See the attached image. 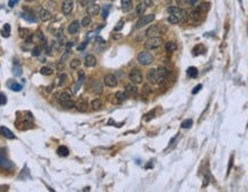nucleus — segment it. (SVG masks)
Instances as JSON below:
<instances>
[{
  "label": "nucleus",
  "instance_id": "f257e3e1",
  "mask_svg": "<svg viewBox=\"0 0 248 192\" xmlns=\"http://www.w3.org/2000/svg\"><path fill=\"white\" fill-rule=\"evenodd\" d=\"M167 12L169 13V14L176 15V16L180 20V22H187L188 18H190V15L187 14V12H186L185 9L179 8V7H169L167 9Z\"/></svg>",
  "mask_w": 248,
  "mask_h": 192
},
{
  "label": "nucleus",
  "instance_id": "f03ea898",
  "mask_svg": "<svg viewBox=\"0 0 248 192\" xmlns=\"http://www.w3.org/2000/svg\"><path fill=\"white\" fill-rule=\"evenodd\" d=\"M163 45V39L161 37H150L147 41H145L144 46L146 50H156Z\"/></svg>",
  "mask_w": 248,
  "mask_h": 192
},
{
  "label": "nucleus",
  "instance_id": "7ed1b4c3",
  "mask_svg": "<svg viewBox=\"0 0 248 192\" xmlns=\"http://www.w3.org/2000/svg\"><path fill=\"white\" fill-rule=\"evenodd\" d=\"M59 101H60L61 106L64 107V108H68V109H69V108L75 107V103L72 101L71 96H70V93H68V92L60 93V96H59Z\"/></svg>",
  "mask_w": 248,
  "mask_h": 192
},
{
  "label": "nucleus",
  "instance_id": "20e7f679",
  "mask_svg": "<svg viewBox=\"0 0 248 192\" xmlns=\"http://www.w3.org/2000/svg\"><path fill=\"white\" fill-rule=\"evenodd\" d=\"M0 168L6 169V170H11V169L13 168V163L12 161L7 158L6 150H5V148H1V150H0Z\"/></svg>",
  "mask_w": 248,
  "mask_h": 192
},
{
  "label": "nucleus",
  "instance_id": "39448f33",
  "mask_svg": "<svg viewBox=\"0 0 248 192\" xmlns=\"http://www.w3.org/2000/svg\"><path fill=\"white\" fill-rule=\"evenodd\" d=\"M138 62L143 66H148V64L154 62V57L150 52H141L138 54Z\"/></svg>",
  "mask_w": 248,
  "mask_h": 192
},
{
  "label": "nucleus",
  "instance_id": "423d86ee",
  "mask_svg": "<svg viewBox=\"0 0 248 192\" xmlns=\"http://www.w3.org/2000/svg\"><path fill=\"white\" fill-rule=\"evenodd\" d=\"M157 69V84H164L170 76V71L164 67H159Z\"/></svg>",
  "mask_w": 248,
  "mask_h": 192
},
{
  "label": "nucleus",
  "instance_id": "0eeeda50",
  "mask_svg": "<svg viewBox=\"0 0 248 192\" xmlns=\"http://www.w3.org/2000/svg\"><path fill=\"white\" fill-rule=\"evenodd\" d=\"M129 78H130V81L132 82L133 84H140L143 82V74H141V71L139 69L133 68L130 71V74H129Z\"/></svg>",
  "mask_w": 248,
  "mask_h": 192
},
{
  "label": "nucleus",
  "instance_id": "6e6552de",
  "mask_svg": "<svg viewBox=\"0 0 248 192\" xmlns=\"http://www.w3.org/2000/svg\"><path fill=\"white\" fill-rule=\"evenodd\" d=\"M161 34H164V30L161 29L160 25H150L148 29L146 30V36L150 37H160Z\"/></svg>",
  "mask_w": 248,
  "mask_h": 192
},
{
  "label": "nucleus",
  "instance_id": "1a4fd4ad",
  "mask_svg": "<svg viewBox=\"0 0 248 192\" xmlns=\"http://www.w3.org/2000/svg\"><path fill=\"white\" fill-rule=\"evenodd\" d=\"M154 18H155V15H154V14L145 15V16H143V18H140L138 22H137V24H136V28H137V29L143 28V27L147 25L148 23H150V22H153V21H154Z\"/></svg>",
  "mask_w": 248,
  "mask_h": 192
},
{
  "label": "nucleus",
  "instance_id": "9d476101",
  "mask_svg": "<svg viewBox=\"0 0 248 192\" xmlns=\"http://www.w3.org/2000/svg\"><path fill=\"white\" fill-rule=\"evenodd\" d=\"M18 35H20V37H21L22 39H24V41H27L28 44L32 43V41H34V35L30 32L29 29L20 28V29H18Z\"/></svg>",
  "mask_w": 248,
  "mask_h": 192
},
{
  "label": "nucleus",
  "instance_id": "9b49d317",
  "mask_svg": "<svg viewBox=\"0 0 248 192\" xmlns=\"http://www.w3.org/2000/svg\"><path fill=\"white\" fill-rule=\"evenodd\" d=\"M79 30H81V22L77 21V20H76V21H72V22L69 24V27H68V32H69L70 35L78 34Z\"/></svg>",
  "mask_w": 248,
  "mask_h": 192
},
{
  "label": "nucleus",
  "instance_id": "f8f14e48",
  "mask_svg": "<svg viewBox=\"0 0 248 192\" xmlns=\"http://www.w3.org/2000/svg\"><path fill=\"white\" fill-rule=\"evenodd\" d=\"M99 11H100V6H99L98 4H95V2H91V4H89L87 9H86L87 14H89L90 16H95V15H98Z\"/></svg>",
  "mask_w": 248,
  "mask_h": 192
},
{
  "label": "nucleus",
  "instance_id": "ddd939ff",
  "mask_svg": "<svg viewBox=\"0 0 248 192\" xmlns=\"http://www.w3.org/2000/svg\"><path fill=\"white\" fill-rule=\"evenodd\" d=\"M75 107L79 112H85L87 109V101L84 97H79L75 103Z\"/></svg>",
  "mask_w": 248,
  "mask_h": 192
},
{
  "label": "nucleus",
  "instance_id": "4468645a",
  "mask_svg": "<svg viewBox=\"0 0 248 192\" xmlns=\"http://www.w3.org/2000/svg\"><path fill=\"white\" fill-rule=\"evenodd\" d=\"M74 9V1L72 0H66L63 4H62V13L68 15L72 12Z\"/></svg>",
  "mask_w": 248,
  "mask_h": 192
},
{
  "label": "nucleus",
  "instance_id": "2eb2a0df",
  "mask_svg": "<svg viewBox=\"0 0 248 192\" xmlns=\"http://www.w3.org/2000/svg\"><path fill=\"white\" fill-rule=\"evenodd\" d=\"M104 82H105V84L109 87H114L117 85V78H116L114 75H111V74L105 76Z\"/></svg>",
  "mask_w": 248,
  "mask_h": 192
},
{
  "label": "nucleus",
  "instance_id": "dca6fc26",
  "mask_svg": "<svg viewBox=\"0 0 248 192\" xmlns=\"http://www.w3.org/2000/svg\"><path fill=\"white\" fill-rule=\"evenodd\" d=\"M147 81L150 84H156L157 83V69L156 68H153L148 71L147 74Z\"/></svg>",
  "mask_w": 248,
  "mask_h": 192
},
{
  "label": "nucleus",
  "instance_id": "f3484780",
  "mask_svg": "<svg viewBox=\"0 0 248 192\" xmlns=\"http://www.w3.org/2000/svg\"><path fill=\"white\" fill-rule=\"evenodd\" d=\"M39 18H40L43 22H46V21H50L51 18H52V14H51V12L48 11V9H46V8H41L40 11H39Z\"/></svg>",
  "mask_w": 248,
  "mask_h": 192
},
{
  "label": "nucleus",
  "instance_id": "a211bd4d",
  "mask_svg": "<svg viewBox=\"0 0 248 192\" xmlns=\"http://www.w3.org/2000/svg\"><path fill=\"white\" fill-rule=\"evenodd\" d=\"M92 91L95 94H101L104 91V87H102V83L100 81H94L92 83Z\"/></svg>",
  "mask_w": 248,
  "mask_h": 192
},
{
  "label": "nucleus",
  "instance_id": "6ab92c4d",
  "mask_svg": "<svg viewBox=\"0 0 248 192\" xmlns=\"http://www.w3.org/2000/svg\"><path fill=\"white\" fill-rule=\"evenodd\" d=\"M84 63H85L86 67H94V66L97 64V59H95V57L92 55V54H89V55L85 57Z\"/></svg>",
  "mask_w": 248,
  "mask_h": 192
},
{
  "label": "nucleus",
  "instance_id": "aec40b11",
  "mask_svg": "<svg viewBox=\"0 0 248 192\" xmlns=\"http://www.w3.org/2000/svg\"><path fill=\"white\" fill-rule=\"evenodd\" d=\"M0 134L2 135L4 137L8 138V139H14L15 138V135L13 134L8 128H6V127H0Z\"/></svg>",
  "mask_w": 248,
  "mask_h": 192
},
{
  "label": "nucleus",
  "instance_id": "412c9836",
  "mask_svg": "<svg viewBox=\"0 0 248 192\" xmlns=\"http://www.w3.org/2000/svg\"><path fill=\"white\" fill-rule=\"evenodd\" d=\"M132 7V0H122L121 1V8L123 12H130Z\"/></svg>",
  "mask_w": 248,
  "mask_h": 192
},
{
  "label": "nucleus",
  "instance_id": "4be33fe9",
  "mask_svg": "<svg viewBox=\"0 0 248 192\" xmlns=\"http://www.w3.org/2000/svg\"><path fill=\"white\" fill-rule=\"evenodd\" d=\"M7 85H8V87H9L12 91H15V92H18V91L22 90V85L16 83L15 81H8L7 82Z\"/></svg>",
  "mask_w": 248,
  "mask_h": 192
},
{
  "label": "nucleus",
  "instance_id": "5701e85b",
  "mask_svg": "<svg viewBox=\"0 0 248 192\" xmlns=\"http://www.w3.org/2000/svg\"><path fill=\"white\" fill-rule=\"evenodd\" d=\"M190 15V18L193 20V21H200L202 18V12H200L199 9H193V11H191V13L188 14Z\"/></svg>",
  "mask_w": 248,
  "mask_h": 192
},
{
  "label": "nucleus",
  "instance_id": "b1692460",
  "mask_svg": "<svg viewBox=\"0 0 248 192\" xmlns=\"http://www.w3.org/2000/svg\"><path fill=\"white\" fill-rule=\"evenodd\" d=\"M84 78H85V74H84V71H81L79 75H78V81H77V83H76L75 86H74V92H77V91H78L79 86H81L82 84H83V82H84Z\"/></svg>",
  "mask_w": 248,
  "mask_h": 192
},
{
  "label": "nucleus",
  "instance_id": "393cba45",
  "mask_svg": "<svg viewBox=\"0 0 248 192\" xmlns=\"http://www.w3.org/2000/svg\"><path fill=\"white\" fill-rule=\"evenodd\" d=\"M164 48H166L167 52H175V51L177 50V44L172 41H167L166 45H164Z\"/></svg>",
  "mask_w": 248,
  "mask_h": 192
},
{
  "label": "nucleus",
  "instance_id": "a878e982",
  "mask_svg": "<svg viewBox=\"0 0 248 192\" xmlns=\"http://www.w3.org/2000/svg\"><path fill=\"white\" fill-rule=\"evenodd\" d=\"M22 18L25 20V21H28V22H37V18H36V15L34 14V13H25V14H22Z\"/></svg>",
  "mask_w": 248,
  "mask_h": 192
},
{
  "label": "nucleus",
  "instance_id": "bb28decb",
  "mask_svg": "<svg viewBox=\"0 0 248 192\" xmlns=\"http://www.w3.org/2000/svg\"><path fill=\"white\" fill-rule=\"evenodd\" d=\"M13 74L14 76H21L22 75V67L20 66L18 61L14 62V66H13Z\"/></svg>",
  "mask_w": 248,
  "mask_h": 192
},
{
  "label": "nucleus",
  "instance_id": "cd10ccee",
  "mask_svg": "<svg viewBox=\"0 0 248 192\" xmlns=\"http://www.w3.org/2000/svg\"><path fill=\"white\" fill-rule=\"evenodd\" d=\"M101 106H102V104H101V100L100 99H93L92 101H91V108H92L93 111H99V109H101Z\"/></svg>",
  "mask_w": 248,
  "mask_h": 192
},
{
  "label": "nucleus",
  "instance_id": "c85d7f7f",
  "mask_svg": "<svg viewBox=\"0 0 248 192\" xmlns=\"http://www.w3.org/2000/svg\"><path fill=\"white\" fill-rule=\"evenodd\" d=\"M146 8H147V6L145 5V2H139L137 5V8H136V12L138 15H144L146 12Z\"/></svg>",
  "mask_w": 248,
  "mask_h": 192
},
{
  "label": "nucleus",
  "instance_id": "c756f323",
  "mask_svg": "<svg viewBox=\"0 0 248 192\" xmlns=\"http://www.w3.org/2000/svg\"><path fill=\"white\" fill-rule=\"evenodd\" d=\"M125 91L130 94H134V93L138 92V87H137V84H127L125 86Z\"/></svg>",
  "mask_w": 248,
  "mask_h": 192
},
{
  "label": "nucleus",
  "instance_id": "7c9ffc66",
  "mask_svg": "<svg viewBox=\"0 0 248 192\" xmlns=\"http://www.w3.org/2000/svg\"><path fill=\"white\" fill-rule=\"evenodd\" d=\"M1 36L4 38H8L11 36V25L9 24H5L4 28H2V31H1Z\"/></svg>",
  "mask_w": 248,
  "mask_h": 192
},
{
  "label": "nucleus",
  "instance_id": "2f4dec72",
  "mask_svg": "<svg viewBox=\"0 0 248 192\" xmlns=\"http://www.w3.org/2000/svg\"><path fill=\"white\" fill-rule=\"evenodd\" d=\"M186 74H187V76L191 77V78H195L196 76H198V69H196L195 67H190V68L187 69V71H186Z\"/></svg>",
  "mask_w": 248,
  "mask_h": 192
},
{
  "label": "nucleus",
  "instance_id": "473e14b6",
  "mask_svg": "<svg viewBox=\"0 0 248 192\" xmlns=\"http://www.w3.org/2000/svg\"><path fill=\"white\" fill-rule=\"evenodd\" d=\"M56 152H58V154L60 157H67L69 154V150L66 146H60Z\"/></svg>",
  "mask_w": 248,
  "mask_h": 192
},
{
  "label": "nucleus",
  "instance_id": "72a5a7b5",
  "mask_svg": "<svg viewBox=\"0 0 248 192\" xmlns=\"http://www.w3.org/2000/svg\"><path fill=\"white\" fill-rule=\"evenodd\" d=\"M209 8H210V4H209V2H203V4H201V5H199V6L196 7V9H199V11L202 13L208 12Z\"/></svg>",
  "mask_w": 248,
  "mask_h": 192
},
{
  "label": "nucleus",
  "instance_id": "f704fd0d",
  "mask_svg": "<svg viewBox=\"0 0 248 192\" xmlns=\"http://www.w3.org/2000/svg\"><path fill=\"white\" fill-rule=\"evenodd\" d=\"M67 75L66 74H61V75H59L58 77V85L59 86H63L64 83H66V81H67Z\"/></svg>",
  "mask_w": 248,
  "mask_h": 192
},
{
  "label": "nucleus",
  "instance_id": "c9c22d12",
  "mask_svg": "<svg viewBox=\"0 0 248 192\" xmlns=\"http://www.w3.org/2000/svg\"><path fill=\"white\" fill-rule=\"evenodd\" d=\"M116 99H117V103H123L127 100V94L124 92H117L116 93Z\"/></svg>",
  "mask_w": 248,
  "mask_h": 192
},
{
  "label": "nucleus",
  "instance_id": "e433bc0d",
  "mask_svg": "<svg viewBox=\"0 0 248 192\" xmlns=\"http://www.w3.org/2000/svg\"><path fill=\"white\" fill-rule=\"evenodd\" d=\"M168 22L171 24H178L179 22H180V20H179L176 15H172V14H170L169 15V18H168Z\"/></svg>",
  "mask_w": 248,
  "mask_h": 192
},
{
  "label": "nucleus",
  "instance_id": "4c0bfd02",
  "mask_svg": "<svg viewBox=\"0 0 248 192\" xmlns=\"http://www.w3.org/2000/svg\"><path fill=\"white\" fill-rule=\"evenodd\" d=\"M110 5H105L104 7H102V18H104V20H106V18H108V14H109V11H110Z\"/></svg>",
  "mask_w": 248,
  "mask_h": 192
},
{
  "label": "nucleus",
  "instance_id": "58836bf2",
  "mask_svg": "<svg viewBox=\"0 0 248 192\" xmlns=\"http://www.w3.org/2000/svg\"><path fill=\"white\" fill-rule=\"evenodd\" d=\"M40 73L45 76H50L53 74V69L51 68V67H43V68L40 69Z\"/></svg>",
  "mask_w": 248,
  "mask_h": 192
},
{
  "label": "nucleus",
  "instance_id": "ea45409f",
  "mask_svg": "<svg viewBox=\"0 0 248 192\" xmlns=\"http://www.w3.org/2000/svg\"><path fill=\"white\" fill-rule=\"evenodd\" d=\"M70 67H71V69H77L78 67H81V60H79V59H74V60H71Z\"/></svg>",
  "mask_w": 248,
  "mask_h": 192
},
{
  "label": "nucleus",
  "instance_id": "a19ab883",
  "mask_svg": "<svg viewBox=\"0 0 248 192\" xmlns=\"http://www.w3.org/2000/svg\"><path fill=\"white\" fill-rule=\"evenodd\" d=\"M91 22H92V20H91V18H90V15L89 16H85V18H83V20H82V27H84V28H86V27H89L90 24H91Z\"/></svg>",
  "mask_w": 248,
  "mask_h": 192
},
{
  "label": "nucleus",
  "instance_id": "79ce46f5",
  "mask_svg": "<svg viewBox=\"0 0 248 192\" xmlns=\"http://www.w3.org/2000/svg\"><path fill=\"white\" fill-rule=\"evenodd\" d=\"M192 124H193V121H192L191 119H188V120H185L184 122L182 123V128L183 129H190L191 127H192Z\"/></svg>",
  "mask_w": 248,
  "mask_h": 192
},
{
  "label": "nucleus",
  "instance_id": "37998d69",
  "mask_svg": "<svg viewBox=\"0 0 248 192\" xmlns=\"http://www.w3.org/2000/svg\"><path fill=\"white\" fill-rule=\"evenodd\" d=\"M36 36L38 37V39H39V41H40L41 44L46 45V39H45V36L43 35V32H41V31H37V34H36Z\"/></svg>",
  "mask_w": 248,
  "mask_h": 192
},
{
  "label": "nucleus",
  "instance_id": "c03bdc74",
  "mask_svg": "<svg viewBox=\"0 0 248 192\" xmlns=\"http://www.w3.org/2000/svg\"><path fill=\"white\" fill-rule=\"evenodd\" d=\"M69 54H70V50H66V52L62 54V57H61V59H60V62L64 63V62H66V60L69 58Z\"/></svg>",
  "mask_w": 248,
  "mask_h": 192
},
{
  "label": "nucleus",
  "instance_id": "a18cd8bd",
  "mask_svg": "<svg viewBox=\"0 0 248 192\" xmlns=\"http://www.w3.org/2000/svg\"><path fill=\"white\" fill-rule=\"evenodd\" d=\"M40 50L41 47L40 46H36L34 50H32V52H31V54L34 55V57H38L39 54H40Z\"/></svg>",
  "mask_w": 248,
  "mask_h": 192
},
{
  "label": "nucleus",
  "instance_id": "49530a36",
  "mask_svg": "<svg viewBox=\"0 0 248 192\" xmlns=\"http://www.w3.org/2000/svg\"><path fill=\"white\" fill-rule=\"evenodd\" d=\"M123 27H124V21H123V20H121V21H120V22H118V23L115 25L114 30H115V31H120V30H121Z\"/></svg>",
  "mask_w": 248,
  "mask_h": 192
},
{
  "label": "nucleus",
  "instance_id": "de8ad7c7",
  "mask_svg": "<svg viewBox=\"0 0 248 192\" xmlns=\"http://www.w3.org/2000/svg\"><path fill=\"white\" fill-rule=\"evenodd\" d=\"M7 103V98L4 93H0V106L5 105Z\"/></svg>",
  "mask_w": 248,
  "mask_h": 192
},
{
  "label": "nucleus",
  "instance_id": "09e8293b",
  "mask_svg": "<svg viewBox=\"0 0 248 192\" xmlns=\"http://www.w3.org/2000/svg\"><path fill=\"white\" fill-rule=\"evenodd\" d=\"M86 46H87V41H83L81 45H78V47H77V51L82 52V51H84V50L86 48Z\"/></svg>",
  "mask_w": 248,
  "mask_h": 192
},
{
  "label": "nucleus",
  "instance_id": "8fccbe9b",
  "mask_svg": "<svg viewBox=\"0 0 248 192\" xmlns=\"http://www.w3.org/2000/svg\"><path fill=\"white\" fill-rule=\"evenodd\" d=\"M18 1H20V0H9V1H8V6L11 7V8H13V7L18 4Z\"/></svg>",
  "mask_w": 248,
  "mask_h": 192
},
{
  "label": "nucleus",
  "instance_id": "3c124183",
  "mask_svg": "<svg viewBox=\"0 0 248 192\" xmlns=\"http://www.w3.org/2000/svg\"><path fill=\"white\" fill-rule=\"evenodd\" d=\"M201 89H202V85H201V84H199V85H196V86H195V89H193L192 93H193V94H195V93L199 92V91H200Z\"/></svg>",
  "mask_w": 248,
  "mask_h": 192
},
{
  "label": "nucleus",
  "instance_id": "603ef678",
  "mask_svg": "<svg viewBox=\"0 0 248 192\" xmlns=\"http://www.w3.org/2000/svg\"><path fill=\"white\" fill-rule=\"evenodd\" d=\"M232 163H233V155L230 158V162H229V167H227V174L230 173L231 168H232Z\"/></svg>",
  "mask_w": 248,
  "mask_h": 192
},
{
  "label": "nucleus",
  "instance_id": "864d4df0",
  "mask_svg": "<svg viewBox=\"0 0 248 192\" xmlns=\"http://www.w3.org/2000/svg\"><path fill=\"white\" fill-rule=\"evenodd\" d=\"M47 5H48L50 8H53V9H54V8H55V5H56V2H55V1H48Z\"/></svg>",
  "mask_w": 248,
  "mask_h": 192
},
{
  "label": "nucleus",
  "instance_id": "5fc2aeb1",
  "mask_svg": "<svg viewBox=\"0 0 248 192\" xmlns=\"http://www.w3.org/2000/svg\"><path fill=\"white\" fill-rule=\"evenodd\" d=\"M145 5L147 7H152L153 6V0H144Z\"/></svg>",
  "mask_w": 248,
  "mask_h": 192
},
{
  "label": "nucleus",
  "instance_id": "6e6d98bb",
  "mask_svg": "<svg viewBox=\"0 0 248 192\" xmlns=\"http://www.w3.org/2000/svg\"><path fill=\"white\" fill-rule=\"evenodd\" d=\"M74 45H75V41H71L69 43H67V50H70Z\"/></svg>",
  "mask_w": 248,
  "mask_h": 192
},
{
  "label": "nucleus",
  "instance_id": "4d7b16f0",
  "mask_svg": "<svg viewBox=\"0 0 248 192\" xmlns=\"http://www.w3.org/2000/svg\"><path fill=\"white\" fill-rule=\"evenodd\" d=\"M56 68H58L59 71H62V70H63V68H64L63 63H62V62H60V63H58V64H56Z\"/></svg>",
  "mask_w": 248,
  "mask_h": 192
},
{
  "label": "nucleus",
  "instance_id": "13d9d810",
  "mask_svg": "<svg viewBox=\"0 0 248 192\" xmlns=\"http://www.w3.org/2000/svg\"><path fill=\"white\" fill-rule=\"evenodd\" d=\"M79 4H81V6H87L89 5V0H79Z\"/></svg>",
  "mask_w": 248,
  "mask_h": 192
},
{
  "label": "nucleus",
  "instance_id": "bf43d9fd",
  "mask_svg": "<svg viewBox=\"0 0 248 192\" xmlns=\"http://www.w3.org/2000/svg\"><path fill=\"white\" fill-rule=\"evenodd\" d=\"M53 87H54V85H52V84H51V85H48V86H47V89H46V91H47V92H51Z\"/></svg>",
  "mask_w": 248,
  "mask_h": 192
},
{
  "label": "nucleus",
  "instance_id": "052dcab7",
  "mask_svg": "<svg viewBox=\"0 0 248 192\" xmlns=\"http://www.w3.org/2000/svg\"><path fill=\"white\" fill-rule=\"evenodd\" d=\"M122 37V35H114L113 36V38H114V39H118V38H121Z\"/></svg>",
  "mask_w": 248,
  "mask_h": 192
},
{
  "label": "nucleus",
  "instance_id": "680f3d73",
  "mask_svg": "<svg viewBox=\"0 0 248 192\" xmlns=\"http://www.w3.org/2000/svg\"><path fill=\"white\" fill-rule=\"evenodd\" d=\"M198 1H199V0H190V2L192 4V5H195Z\"/></svg>",
  "mask_w": 248,
  "mask_h": 192
},
{
  "label": "nucleus",
  "instance_id": "e2e57ef3",
  "mask_svg": "<svg viewBox=\"0 0 248 192\" xmlns=\"http://www.w3.org/2000/svg\"><path fill=\"white\" fill-rule=\"evenodd\" d=\"M25 1H28V2H31V1H35V0H25Z\"/></svg>",
  "mask_w": 248,
  "mask_h": 192
},
{
  "label": "nucleus",
  "instance_id": "0e129e2a",
  "mask_svg": "<svg viewBox=\"0 0 248 192\" xmlns=\"http://www.w3.org/2000/svg\"><path fill=\"white\" fill-rule=\"evenodd\" d=\"M94 1H97V0H92V2H94Z\"/></svg>",
  "mask_w": 248,
  "mask_h": 192
}]
</instances>
